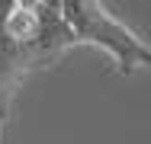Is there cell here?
<instances>
[{
  "mask_svg": "<svg viewBox=\"0 0 151 144\" xmlns=\"http://www.w3.org/2000/svg\"><path fill=\"white\" fill-rule=\"evenodd\" d=\"M58 13L74 38V45L103 48L113 58L119 74H135V71L148 67L151 48L132 29L122 26L103 3H96V0H58Z\"/></svg>",
  "mask_w": 151,
  "mask_h": 144,
  "instance_id": "6da1fadb",
  "label": "cell"
},
{
  "mask_svg": "<svg viewBox=\"0 0 151 144\" xmlns=\"http://www.w3.org/2000/svg\"><path fill=\"white\" fill-rule=\"evenodd\" d=\"M71 48H74V38L58 13V0H45V23H42V35L35 42L19 45L10 38H0V115H6L19 83L29 74L52 67Z\"/></svg>",
  "mask_w": 151,
  "mask_h": 144,
  "instance_id": "7a4b0ae2",
  "label": "cell"
},
{
  "mask_svg": "<svg viewBox=\"0 0 151 144\" xmlns=\"http://www.w3.org/2000/svg\"><path fill=\"white\" fill-rule=\"evenodd\" d=\"M0 138H3V118H0Z\"/></svg>",
  "mask_w": 151,
  "mask_h": 144,
  "instance_id": "3957f363",
  "label": "cell"
},
{
  "mask_svg": "<svg viewBox=\"0 0 151 144\" xmlns=\"http://www.w3.org/2000/svg\"><path fill=\"white\" fill-rule=\"evenodd\" d=\"M0 118H3V115H0Z\"/></svg>",
  "mask_w": 151,
  "mask_h": 144,
  "instance_id": "277c9868",
  "label": "cell"
}]
</instances>
